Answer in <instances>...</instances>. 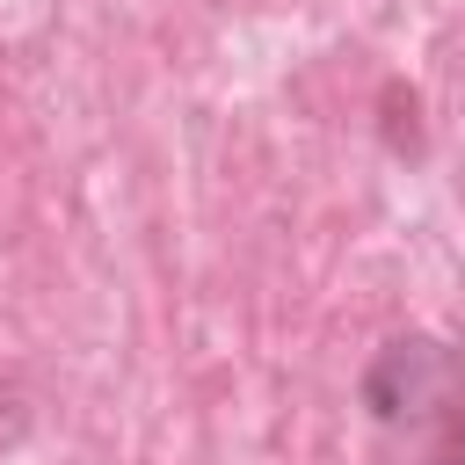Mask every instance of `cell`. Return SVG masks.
<instances>
[{"mask_svg": "<svg viewBox=\"0 0 465 465\" xmlns=\"http://www.w3.org/2000/svg\"><path fill=\"white\" fill-rule=\"evenodd\" d=\"M356 400L378 436L436 443L450 421H465V349L443 334H392L363 363Z\"/></svg>", "mask_w": 465, "mask_h": 465, "instance_id": "cell-1", "label": "cell"}, {"mask_svg": "<svg viewBox=\"0 0 465 465\" xmlns=\"http://www.w3.org/2000/svg\"><path fill=\"white\" fill-rule=\"evenodd\" d=\"M421 465H465V421H450L436 443H421Z\"/></svg>", "mask_w": 465, "mask_h": 465, "instance_id": "cell-2", "label": "cell"}, {"mask_svg": "<svg viewBox=\"0 0 465 465\" xmlns=\"http://www.w3.org/2000/svg\"><path fill=\"white\" fill-rule=\"evenodd\" d=\"M22 436V414H0V443H15Z\"/></svg>", "mask_w": 465, "mask_h": 465, "instance_id": "cell-3", "label": "cell"}]
</instances>
